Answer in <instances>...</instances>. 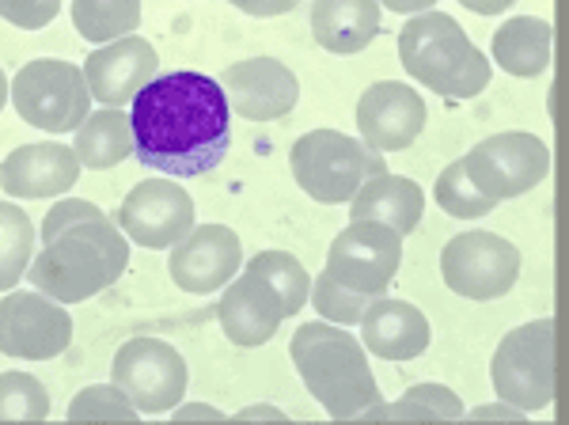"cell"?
<instances>
[{
	"instance_id": "cell-1",
	"label": "cell",
	"mask_w": 569,
	"mask_h": 425,
	"mask_svg": "<svg viewBox=\"0 0 569 425\" xmlns=\"http://www.w3.org/2000/svg\"><path fill=\"white\" fill-rule=\"evenodd\" d=\"M133 152L141 164L194 179L220 168L232 141L228 99L213 77L206 72H163L130 103Z\"/></svg>"
},
{
	"instance_id": "cell-2",
	"label": "cell",
	"mask_w": 569,
	"mask_h": 425,
	"mask_svg": "<svg viewBox=\"0 0 569 425\" xmlns=\"http://www.w3.org/2000/svg\"><path fill=\"white\" fill-rule=\"evenodd\" d=\"M46 247L31 263V289L58 304L99 297L130 266V239L99 206L61 198L42 220Z\"/></svg>"
},
{
	"instance_id": "cell-3",
	"label": "cell",
	"mask_w": 569,
	"mask_h": 425,
	"mask_svg": "<svg viewBox=\"0 0 569 425\" xmlns=\"http://www.w3.org/2000/svg\"><path fill=\"white\" fill-rule=\"evenodd\" d=\"M289 354L311 399H319L335 422H357L369 406L383 403L369 354L350 330L330 323H305L292 335Z\"/></svg>"
},
{
	"instance_id": "cell-4",
	"label": "cell",
	"mask_w": 569,
	"mask_h": 425,
	"mask_svg": "<svg viewBox=\"0 0 569 425\" xmlns=\"http://www.w3.org/2000/svg\"><path fill=\"white\" fill-rule=\"evenodd\" d=\"M399 61L418 85L445 99H475L493 77V65L467 39L456 16L437 8L407 20L399 31Z\"/></svg>"
},
{
	"instance_id": "cell-5",
	"label": "cell",
	"mask_w": 569,
	"mask_h": 425,
	"mask_svg": "<svg viewBox=\"0 0 569 425\" xmlns=\"http://www.w3.org/2000/svg\"><path fill=\"white\" fill-rule=\"evenodd\" d=\"M289 164L297 187H305L308 198H316L319 206L353 201L365 182L376 179V175H388L380 152L365 149L357 137L338 134V129H311V134H305L292 145Z\"/></svg>"
},
{
	"instance_id": "cell-6",
	"label": "cell",
	"mask_w": 569,
	"mask_h": 425,
	"mask_svg": "<svg viewBox=\"0 0 569 425\" xmlns=\"http://www.w3.org/2000/svg\"><path fill=\"white\" fill-rule=\"evenodd\" d=\"M555 319H531L512 327L498 342L490 362V380L498 403L517 406L520 414H539L555 403L558 368H555Z\"/></svg>"
},
{
	"instance_id": "cell-7",
	"label": "cell",
	"mask_w": 569,
	"mask_h": 425,
	"mask_svg": "<svg viewBox=\"0 0 569 425\" xmlns=\"http://www.w3.org/2000/svg\"><path fill=\"white\" fill-rule=\"evenodd\" d=\"M12 107L23 122L46 134H77L91 115V91L80 65L34 58L12 80Z\"/></svg>"
},
{
	"instance_id": "cell-8",
	"label": "cell",
	"mask_w": 569,
	"mask_h": 425,
	"mask_svg": "<svg viewBox=\"0 0 569 425\" xmlns=\"http://www.w3.org/2000/svg\"><path fill=\"white\" fill-rule=\"evenodd\" d=\"M110 384L130 399L137 414H168L187 399V362L163 338H130L114 354Z\"/></svg>"
},
{
	"instance_id": "cell-9",
	"label": "cell",
	"mask_w": 569,
	"mask_h": 425,
	"mask_svg": "<svg viewBox=\"0 0 569 425\" xmlns=\"http://www.w3.org/2000/svg\"><path fill=\"white\" fill-rule=\"evenodd\" d=\"M520 266V247L498 233H460L440 251V277L456 297L467 300H498L512 293Z\"/></svg>"
},
{
	"instance_id": "cell-10",
	"label": "cell",
	"mask_w": 569,
	"mask_h": 425,
	"mask_svg": "<svg viewBox=\"0 0 569 425\" xmlns=\"http://www.w3.org/2000/svg\"><path fill=\"white\" fill-rule=\"evenodd\" d=\"M463 171L490 201H509L536 190L547 179L550 149L543 137L509 129V134H493L475 145L463 156Z\"/></svg>"
},
{
	"instance_id": "cell-11",
	"label": "cell",
	"mask_w": 569,
	"mask_h": 425,
	"mask_svg": "<svg viewBox=\"0 0 569 425\" xmlns=\"http://www.w3.org/2000/svg\"><path fill=\"white\" fill-rule=\"evenodd\" d=\"M402 266V236L376 220H350L327 251V270L342 289L383 297Z\"/></svg>"
},
{
	"instance_id": "cell-12",
	"label": "cell",
	"mask_w": 569,
	"mask_h": 425,
	"mask_svg": "<svg viewBox=\"0 0 569 425\" xmlns=\"http://www.w3.org/2000/svg\"><path fill=\"white\" fill-rule=\"evenodd\" d=\"M114 225L144 251H171L194 233V198L171 179H144L122 198Z\"/></svg>"
},
{
	"instance_id": "cell-13",
	"label": "cell",
	"mask_w": 569,
	"mask_h": 425,
	"mask_svg": "<svg viewBox=\"0 0 569 425\" xmlns=\"http://www.w3.org/2000/svg\"><path fill=\"white\" fill-rule=\"evenodd\" d=\"M72 342V316L66 304L42 293H8L0 300V354L16 362H50Z\"/></svg>"
},
{
	"instance_id": "cell-14",
	"label": "cell",
	"mask_w": 569,
	"mask_h": 425,
	"mask_svg": "<svg viewBox=\"0 0 569 425\" xmlns=\"http://www.w3.org/2000/svg\"><path fill=\"white\" fill-rule=\"evenodd\" d=\"M429 122L426 99L410 85H395V80H376L357 99V129H361V145L372 152H402L421 137Z\"/></svg>"
},
{
	"instance_id": "cell-15",
	"label": "cell",
	"mask_w": 569,
	"mask_h": 425,
	"mask_svg": "<svg viewBox=\"0 0 569 425\" xmlns=\"http://www.w3.org/2000/svg\"><path fill=\"white\" fill-rule=\"evenodd\" d=\"M156 69H160V53H156V46L149 39H141V34L99 46V50H91V58L80 65L91 99H99L107 110H122L126 103H133V99L141 96V88L156 80Z\"/></svg>"
},
{
	"instance_id": "cell-16",
	"label": "cell",
	"mask_w": 569,
	"mask_h": 425,
	"mask_svg": "<svg viewBox=\"0 0 569 425\" xmlns=\"http://www.w3.org/2000/svg\"><path fill=\"white\" fill-rule=\"evenodd\" d=\"M243 263L240 236L228 225H194L182 244L171 247V281L182 293H194V297H209V293L224 289Z\"/></svg>"
},
{
	"instance_id": "cell-17",
	"label": "cell",
	"mask_w": 569,
	"mask_h": 425,
	"mask_svg": "<svg viewBox=\"0 0 569 425\" xmlns=\"http://www.w3.org/2000/svg\"><path fill=\"white\" fill-rule=\"evenodd\" d=\"M224 91L228 107L251 122H273L284 118L300 99V80L278 58H247L240 65H228L224 77L217 80Z\"/></svg>"
},
{
	"instance_id": "cell-18",
	"label": "cell",
	"mask_w": 569,
	"mask_h": 425,
	"mask_svg": "<svg viewBox=\"0 0 569 425\" xmlns=\"http://www.w3.org/2000/svg\"><path fill=\"white\" fill-rule=\"evenodd\" d=\"M80 179V160L69 145L61 141H39L20 145L0 164V187L12 198H58Z\"/></svg>"
},
{
	"instance_id": "cell-19",
	"label": "cell",
	"mask_w": 569,
	"mask_h": 425,
	"mask_svg": "<svg viewBox=\"0 0 569 425\" xmlns=\"http://www.w3.org/2000/svg\"><path fill=\"white\" fill-rule=\"evenodd\" d=\"M217 319L236 346L254 349L278 335L284 312H281L278 293H273L259 274L243 270V277L236 274L232 281L224 285V297L217 304Z\"/></svg>"
},
{
	"instance_id": "cell-20",
	"label": "cell",
	"mask_w": 569,
	"mask_h": 425,
	"mask_svg": "<svg viewBox=\"0 0 569 425\" xmlns=\"http://www.w3.org/2000/svg\"><path fill=\"white\" fill-rule=\"evenodd\" d=\"M433 342L426 312L410 300L376 297L372 308L361 319V346L365 354H376L383 362H415Z\"/></svg>"
},
{
	"instance_id": "cell-21",
	"label": "cell",
	"mask_w": 569,
	"mask_h": 425,
	"mask_svg": "<svg viewBox=\"0 0 569 425\" xmlns=\"http://www.w3.org/2000/svg\"><path fill=\"white\" fill-rule=\"evenodd\" d=\"M421 217H426V194L407 175H376L350 201V220H376L399 236L415 233Z\"/></svg>"
},
{
	"instance_id": "cell-22",
	"label": "cell",
	"mask_w": 569,
	"mask_h": 425,
	"mask_svg": "<svg viewBox=\"0 0 569 425\" xmlns=\"http://www.w3.org/2000/svg\"><path fill=\"white\" fill-rule=\"evenodd\" d=\"M555 53V27L539 16H512L493 31L490 58L509 77H543Z\"/></svg>"
},
{
	"instance_id": "cell-23",
	"label": "cell",
	"mask_w": 569,
	"mask_h": 425,
	"mask_svg": "<svg viewBox=\"0 0 569 425\" xmlns=\"http://www.w3.org/2000/svg\"><path fill=\"white\" fill-rule=\"evenodd\" d=\"M311 34L330 53H361L380 34V4H372V0H319L311 8Z\"/></svg>"
},
{
	"instance_id": "cell-24",
	"label": "cell",
	"mask_w": 569,
	"mask_h": 425,
	"mask_svg": "<svg viewBox=\"0 0 569 425\" xmlns=\"http://www.w3.org/2000/svg\"><path fill=\"white\" fill-rule=\"evenodd\" d=\"M80 168L107 171L118 168L126 156H133V126L126 110H99L88 115V122L77 129V141H72Z\"/></svg>"
},
{
	"instance_id": "cell-25",
	"label": "cell",
	"mask_w": 569,
	"mask_h": 425,
	"mask_svg": "<svg viewBox=\"0 0 569 425\" xmlns=\"http://www.w3.org/2000/svg\"><path fill=\"white\" fill-rule=\"evenodd\" d=\"M141 23V4L137 0H77L72 4V27L80 39L110 46L118 39H130Z\"/></svg>"
},
{
	"instance_id": "cell-26",
	"label": "cell",
	"mask_w": 569,
	"mask_h": 425,
	"mask_svg": "<svg viewBox=\"0 0 569 425\" xmlns=\"http://www.w3.org/2000/svg\"><path fill=\"white\" fill-rule=\"evenodd\" d=\"M31 251H34L31 217L20 206H12V201H0V293L16 289L23 281L34 263Z\"/></svg>"
},
{
	"instance_id": "cell-27",
	"label": "cell",
	"mask_w": 569,
	"mask_h": 425,
	"mask_svg": "<svg viewBox=\"0 0 569 425\" xmlns=\"http://www.w3.org/2000/svg\"><path fill=\"white\" fill-rule=\"evenodd\" d=\"M247 274H259L266 285H270L273 293H278L281 300V312L284 319L297 316L300 308H305L308 293H311V274L305 270V263H300L297 255L289 251H259L247 263Z\"/></svg>"
},
{
	"instance_id": "cell-28",
	"label": "cell",
	"mask_w": 569,
	"mask_h": 425,
	"mask_svg": "<svg viewBox=\"0 0 569 425\" xmlns=\"http://www.w3.org/2000/svg\"><path fill=\"white\" fill-rule=\"evenodd\" d=\"M433 194H437V206L448 212V217H463V220H475V217H490L498 201H490L486 194L467 179L463 171V160L448 164L445 171L437 175L433 182Z\"/></svg>"
},
{
	"instance_id": "cell-29",
	"label": "cell",
	"mask_w": 569,
	"mask_h": 425,
	"mask_svg": "<svg viewBox=\"0 0 569 425\" xmlns=\"http://www.w3.org/2000/svg\"><path fill=\"white\" fill-rule=\"evenodd\" d=\"M311 308L323 319H330V327H353V323L365 319V312L372 308L376 297H365V293H350L335 281L330 274L311 277V293H308Z\"/></svg>"
},
{
	"instance_id": "cell-30",
	"label": "cell",
	"mask_w": 569,
	"mask_h": 425,
	"mask_svg": "<svg viewBox=\"0 0 569 425\" xmlns=\"http://www.w3.org/2000/svg\"><path fill=\"white\" fill-rule=\"evenodd\" d=\"M50 395L31 373H0V422H42Z\"/></svg>"
},
{
	"instance_id": "cell-31",
	"label": "cell",
	"mask_w": 569,
	"mask_h": 425,
	"mask_svg": "<svg viewBox=\"0 0 569 425\" xmlns=\"http://www.w3.org/2000/svg\"><path fill=\"white\" fill-rule=\"evenodd\" d=\"M141 414L114 384H91L69 403V422H103V425H133Z\"/></svg>"
},
{
	"instance_id": "cell-32",
	"label": "cell",
	"mask_w": 569,
	"mask_h": 425,
	"mask_svg": "<svg viewBox=\"0 0 569 425\" xmlns=\"http://www.w3.org/2000/svg\"><path fill=\"white\" fill-rule=\"evenodd\" d=\"M402 399L410 406H418L426 422H460L463 418V399L445 384H415Z\"/></svg>"
},
{
	"instance_id": "cell-33",
	"label": "cell",
	"mask_w": 569,
	"mask_h": 425,
	"mask_svg": "<svg viewBox=\"0 0 569 425\" xmlns=\"http://www.w3.org/2000/svg\"><path fill=\"white\" fill-rule=\"evenodd\" d=\"M53 16H58V4H53V0H0V20L23 27V31L46 27Z\"/></svg>"
},
{
	"instance_id": "cell-34",
	"label": "cell",
	"mask_w": 569,
	"mask_h": 425,
	"mask_svg": "<svg viewBox=\"0 0 569 425\" xmlns=\"http://www.w3.org/2000/svg\"><path fill=\"white\" fill-rule=\"evenodd\" d=\"M471 418L475 422H512V425H520L528 414H520L517 406H505V403H486V406H475Z\"/></svg>"
},
{
	"instance_id": "cell-35",
	"label": "cell",
	"mask_w": 569,
	"mask_h": 425,
	"mask_svg": "<svg viewBox=\"0 0 569 425\" xmlns=\"http://www.w3.org/2000/svg\"><path fill=\"white\" fill-rule=\"evenodd\" d=\"M240 8L243 16H284V12H292V8H297V0H240Z\"/></svg>"
},
{
	"instance_id": "cell-36",
	"label": "cell",
	"mask_w": 569,
	"mask_h": 425,
	"mask_svg": "<svg viewBox=\"0 0 569 425\" xmlns=\"http://www.w3.org/2000/svg\"><path fill=\"white\" fill-rule=\"evenodd\" d=\"M171 414H176V422H220L224 418L217 406H206V403H179Z\"/></svg>"
},
{
	"instance_id": "cell-37",
	"label": "cell",
	"mask_w": 569,
	"mask_h": 425,
	"mask_svg": "<svg viewBox=\"0 0 569 425\" xmlns=\"http://www.w3.org/2000/svg\"><path fill=\"white\" fill-rule=\"evenodd\" d=\"M236 418H240V422H284V411L259 403V406H247V411H240Z\"/></svg>"
},
{
	"instance_id": "cell-38",
	"label": "cell",
	"mask_w": 569,
	"mask_h": 425,
	"mask_svg": "<svg viewBox=\"0 0 569 425\" xmlns=\"http://www.w3.org/2000/svg\"><path fill=\"white\" fill-rule=\"evenodd\" d=\"M463 8L475 16H501L509 12V0H463Z\"/></svg>"
},
{
	"instance_id": "cell-39",
	"label": "cell",
	"mask_w": 569,
	"mask_h": 425,
	"mask_svg": "<svg viewBox=\"0 0 569 425\" xmlns=\"http://www.w3.org/2000/svg\"><path fill=\"white\" fill-rule=\"evenodd\" d=\"M391 12H402V16H410V20H415V16H421V12H429V0H391Z\"/></svg>"
},
{
	"instance_id": "cell-40",
	"label": "cell",
	"mask_w": 569,
	"mask_h": 425,
	"mask_svg": "<svg viewBox=\"0 0 569 425\" xmlns=\"http://www.w3.org/2000/svg\"><path fill=\"white\" fill-rule=\"evenodd\" d=\"M8 99H12V85H8L4 69H0V110H4V107H8Z\"/></svg>"
}]
</instances>
